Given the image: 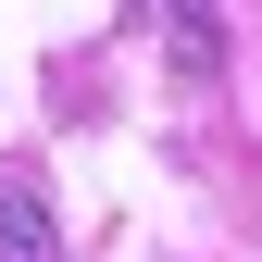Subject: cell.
<instances>
[{
	"label": "cell",
	"instance_id": "cell-1",
	"mask_svg": "<svg viewBox=\"0 0 262 262\" xmlns=\"http://www.w3.org/2000/svg\"><path fill=\"white\" fill-rule=\"evenodd\" d=\"M0 262H62V212H50L38 162H0Z\"/></svg>",
	"mask_w": 262,
	"mask_h": 262
}]
</instances>
